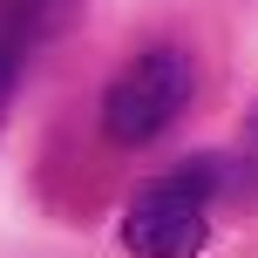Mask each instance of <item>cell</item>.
<instances>
[{
  "instance_id": "obj_3",
  "label": "cell",
  "mask_w": 258,
  "mask_h": 258,
  "mask_svg": "<svg viewBox=\"0 0 258 258\" xmlns=\"http://www.w3.org/2000/svg\"><path fill=\"white\" fill-rule=\"evenodd\" d=\"M224 163H231V197L238 204H258V102L245 109V122H238V143L224 150Z\"/></svg>"
},
{
  "instance_id": "obj_2",
  "label": "cell",
  "mask_w": 258,
  "mask_h": 258,
  "mask_svg": "<svg viewBox=\"0 0 258 258\" xmlns=\"http://www.w3.org/2000/svg\"><path fill=\"white\" fill-rule=\"evenodd\" d=\"M190 95H197V68L183 48H136L102 89V136L116 150H143L183 122Z\"/></svg>"
},
{
  "instance_id": "obj_1",
  "label": "cell",
  "mask_w": 258,
  "mask_h": 258,
  "mask_svg": "<svg viewBox=\"0 0 258 258\" xmlns=\"http://www.w3.org/2000/svg\"><path fill=\"white\" fill-rule=\"evenodd\" d=\"M231 197V163L224 156H183L156 183L129 197L116 238L129 258H204L211 245V204Z\"/></svg>"
},
{
  "instance_id": "obj_5",
  "label": "cell",
  "mask_w": 258,
  "mask_h": 258,
  "mask_svg": "<svg viewBox=\"0 0 258 258\" xmlns=\"http://www.w3.org/2000/svg\"><path fill=\"white\" fill-rule=\"evenodd\" d=\"M21 68H27V41H14L7 27H0V122H7V109H14V89H21Z\"/></svg>"
},
{
  "instance_id": "obj_4",
  "label": "cell",
  "mask_w": 258,
  "mask_h": 258,
  "mask_svg": "<svg viewBox=\"0 0 258 258\" xmlns=\"http://www.w3.org/2000/svg\"><path fill=\"white\" fill-rule=\"evenodd\" d=\"M61 14H68V0H0V27H7L14 41H27V48H34Z\"/></svg>"
}]
</instances>
